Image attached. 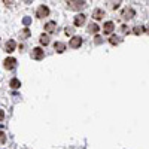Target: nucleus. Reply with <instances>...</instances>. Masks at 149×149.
Returning <instances> with one entry per match:
<instances>
[{
  "instance_id": "obj_1",
  "label": "nucleus",
  "mask_w": 149,
  "mask_h": 149,
  "mask_svg": "<svg viewBox=\"0 0 149 149\" xmlns=\"http://www.w3.org/2000/svg\"><path fill=\"white\" fill-rule=\"evenodd\" d=\"M66 3H67V6L70 9L78 10V9H81V8L85 6V0H66Z\"/></svg>"
},
{
  "instance_id": "obj_2",
  "label": "nucleus",
  "mask_w": 149,
  "mask_h": 149,
  "mask_svg": "<svg viewBox=\"0 0 149 149\" xmlns=\"http://www.w3.org/2000/svg\"><path fill=\"white\" fill-rule=\"evenodd\" d=\"M36 15H37V18H45V17H48L49 15V9L46 8V6H39L37 8V12H36Z\"/></svg>"
},
{
  "instance_id": "obj_3",
  "label": "nucleus",
  "mask_w": 149,
  "mask_h": 149,
  "mask_svg": "<svg viewBox=\"0 0 149 149\" xmlns=\"http://www.w3.org/2000/svg\"><path fill=\"white\" fill-rule=\"evenodd\" d=\"M82 45V39L79 36H73L72 39H70V46L72 48H79Z\"/></svg>"
},
{
  "instance_id": "obj_4",
  "label": "nucleus",
  "mask_w": 149,
  "mask_h": 149,
  "mask_svg": "<svg viewBox=\"0 0 149 149\" xmlns=\"http://www.w3.org/2000/svg\"><path fill=\"white\" fill-rule=\"evenodd\" d=\"M15 63H17V60L15 58H6L5 60V69H8V70H12V69H14L15 67Z\"/></svg>"
},
{
  "instance_id": "obj_5",
  "label": "nucleus",
  "mask_w": 149,
  "mask_h": 149,
  "mask_svg": "<svg viewBox=\"0 0 149 149\" xmlns=\"http://www.w3.org/2000/svg\"><path fill=\"white\" fill-rule=\"evenodd\" d=\"M113 29H115V24L112 22V21H107V22H104L103 30H104V33H106V34H110L112 31H113Z\"/></svg>"
},
{
  "instance_id": "obj_6",
  "label": "nucleus",
  "mask_w": 149,
  "mask_h": 149,
  "mask_svg": "<svg viewBox=\"0 0 149 149\" xmlns=\"http://www.w3.org/2000/svg\"><path fill=\"white\" fill-rule=\"evenodd\" d=\"M31 57H33L34 60H42V58H43V51H42L40 48H34Z\"/></svg>"
},
{
  "instance_id": "obj_7",
  "label": "nucleus",
  "mask_w": 149,
  "mask_h": 149,
  "mask_svg": "<svg viewBox=\"0 0 149 149\" xmlns=\"http://www.w3.org/2000/svg\"><path fill=\"white\" fill-rule=\"evenodd\" d=\"M73 22H74V26H76V27H81L82 24L85 22V15H82V14H81V15H76Z\"/></svg>"
},
{
  "instance_id": "obj_8",
  "label": "nucleus",
  "mask_w": 149,
  "mask_h": 149,
  "mask_svg": "<svg viewBox=\"0 0 149 149\" xmlns=\"http://www.w3.org/2000/svg\"><path fill=\"white\" fill-rule=\"evenodd\" d=\"M15 42L14 40H8L6 42V45H5V51L6 52H14V49H15Z\"/></svg>"
},
{
  "instance_id": "obj_9",
  "label": "nucleus",
  "mask_w": 149,
  "mask_h": 149,
  "mask_svg": "<svg viewBox=\"0 0 149 149\" xmlns=\"http://www.w3.org/2000/svg\"><path fill=\"white\" fill-rule=\"evenodd\" d=\"M54 48H55V51H57V52H64V51H66V45H64V43H61V42H55Z\"/></svg>"
},
{
  "instance_id": "obj_10",
  "label": "nucleus",
  "mask_w": 149,
  "mask_h": 149,
  "mask_svg": "<svg viewBox=\"0 0 149 149\" xmlns=\"http://www.w3.org/2000/svg\"><path fill=\"white\" fill-rule=\"evenodd\" d=\"M45 29H46L48 33H52V31L55 30V22H52V21H51V22H48L46 26H45Z\"/></svg>"
},
{
  "instance_id": "obj_11",
  "label": "nucleus",
  "mask_w": 149,
  "mask_h": 149,
  "mask_svg": "<svg viewBox=\"0 0 149 149\" xmlns=\"http://www.w3.org/2000/svg\"><path fill=\"white\" fill-rule=\"evenodd\" d=\"M122 15H124V18H131L134 15V10L133 9H125V10L122 12Z\"/></svg>"
},
{
  "instance_id": "obj_12",
  "label": "nucleus",
  "mask_w": 149,
  "mask_h": 149,
  "mask_svg": "<svg viewBox=\"0 0 149 149\" xmlns=\"http://www.w3.org/2000/svg\"><path fill=\"white\" fill-rule=\"evenodd\" d=\"M103 14H104V12H103L102 9H95V10H94V15H93V17H94L95 19H100V18L103 17Z\"/></svg>"
},
{
  "instance_id": "obj_13",
  "label": "nucleus",
  "mask_w": 149,
  "mask_h": 149,
  "mask_svg": "<svg viewBox=\"0 0 149 149\" xmlns=\"http://www.w3.org/2000/svg\"><path fill=\"white\" fill-rule=\"evenodd\" d=\"M10 86H12L14 90H17V88H19V86H21V82H19L18 79H12V81H10Z\"/></svg>"
},
{
  "instance_id": "obj_14",
  "label": "nucleus",
  "mask_w": 149,
  "mask_h": 149,
  "mask_svg": "<svg viewBox=\"0 0 149 149\" xmlns=\"http://www.w3.org/2000/svg\"><path fill=\"white\" fill-rule=\"evenodd\" d=\"M98 30H100V29H98V26H97V24H90V33H97Z\"/></svg>"
},
{
  "instance_id": "obj_15",
  "label": "nucleus",
  "mask_w": 149,
  "mask_h": 149,
  "mask_svg": "<svg viewBox=\"0 0 149 149\" xmlns=\"http://www.w3.org/2000/svg\"><path fill=\"white\" fill-rule=\"evenodd\" d=\"M40 43H42V45H48V43H49V37H48L46 34H42V36H40Z\"/></svg>"
},
{
  "instance_id": "obj_16",
  "label": "nucleus",
  "mask_w": 149,
  "mask_h": 149,
  "mask_svg": "<svg viewBox=\"0 0 149 149\" xmlns=\"http://www.w3.org/2000/svg\"><path fill=\"white\" fill-rule=\"evenodd\" d=\"M109 42H110L112 45H116V43H118L119 40H118V37H115V36H112L110 39H109Z\"/></svg>"
},
{
  "instance_id": "obj_17",
  "label": "nucleus",
  "mask_w": 149,
  "mask_h": 149,
  "mask_svg": "<svg viewBox=\"0 0 149 149\" xmlns=\"http://www.w3.org/2000/svg\"><path fill=\"white\" fill-rule=\"evenodd\" d=\"M6 142V137H5V134L0 131V143H5Z\"/></svg>"
},
{
  "instance_id": "obj_18",
  "label": "nucleus",
  "mask_w": 149,
  "mask_h": 149,
  "mask_svg": "<svg viewBox=\"0 0 149 149\" xmlns=\"http://www.w3.org/2000/svg\"><path fill=\"white\" fill-rule=\"evenodd\" d=\"M142 31H143V29H139V27H136V29H134V33H136V34H140Z\"/></svg>"
},
{
  "instance_id": "obj_19",
  "label": "nucleus",
  "mask_w": 149,
  "mask_h": 149,
  "mask_svg": "<svg viewBox=\"0 0 149 149\" xmlns=\"http://www.w3.org/2000/svg\"><path fill=\"white\" fill-rule=\"evenodd\" d=\"M66 33H67V34H72V33H73V29H66Z\"/></svg>"
},
{
  "instance_id": "obj_20",
  "label": "nucleus",
  "mask_w": 149,
  "mask_h": 149,
  "mask_svg": "<svg viewBox=\"0 0 149 149\" xmlns=\"http://www.w3.org/2000/svg\"><path fill=\"white\" fill-rule=\"evenodd\" d=\"M9 2H12V0H5V3H6V5H8V6H9V5H10V3H9Z\"/></svg>"
}]
</instances>
